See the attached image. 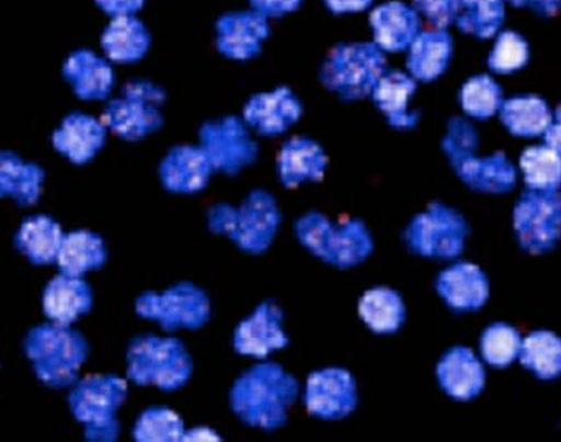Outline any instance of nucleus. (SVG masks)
<instances>
[{
	"label": "nucleus",
	"mask_w": 561,
	"mask_h": 442,
	"mask_svg": "<svg viewBox=\"0 0 561 442\" xmlns=\"http://www.w3.org/2000/svg\"><path fill=\"white\" fill-rule=\"evenodd\" d=\"M93 308V290L83 277L59 274L47 283L43 295L44 315L53 324L68 325L80 320Z\"/></svg>",
	"instance_id": "obj_22"
},
{
	"label": "nucleus",
	"mask_w": 561,
	"mask_h": 442,
	"mask_svg": "<svg viewBox=\"0 0 561 442\" xmlns=\"http://www.w3.org/2000/svg\"><path fill=\"white\" fill-rule=\"evenodd\" d=\"M519 360L541 381L561 375V338L547 330L529 333L523 340Z\"/></svg>",
	"instance_id": "obj_34"
},
{
	"label": "nucleus",
	"mask_w": 561,
	"mask_h": 442,
	"mask_svg": "<svg viewBox=\"0 0 561 442\" xmlns=\"http://www.w3.org/2000/svg\"><path fill=\"white\" fill-rule=\"evenodd\" d=\"M501 122L516 137H538L553 122L550 106L537 94L510 98L501 105Z\"/></svg>",
	"instance_id": "obj_33"
},
{
	"label": "nucleus",
	"mask_w": 561,
	"mask_h": 442,
	"mask_svg": "<svg viewBox=\"0 0 561 442\" xmlns=\"http://www.w3.org/2000/svg\"><path fill=\"white\" fill-rule=\"evenodd\" d=\"M358 317L375 335H393L405 324V303L396 290L375 286L362 295Z\"/></svg>",
	"instance_id": "obj_32"
},
{
	"label": "nucleus",
	"mask_w": 561,
	"mask_h": 442,
	"mask_svg": "<svg viewBox=\"0 0 561 442\" xmlns=\"http://www.w3.org/2000/svg\"><path fill=\"white\" fill-rule=\"evenodd\" d=\"M417 91V83L411 75L389 71L381 76L371 91L375 106L386 116L387 123L396 129H412L421 120V112H411L409 103Z\"/></svg>",
	"instance_id": "obj_24"
},
{
	"label": "nucleus",
	"mask_w": 561,
	"mask_h": 442,
	"mask_svg": "<svg viewBox=\"0 0 561 442\" xmlns=\"http://www.w3.org/2000/svg\"><path fill=\"white\" fill-rule=\"evenodd\" d=\"M436 290L456 314L478 311L490 298L486 273L468 261H457L437 276Z\"/></svg>",
	"instance_id": "obj_19"
},
{
	"label": "nucleus",
	"mask_w": 561,
	"mask_h": 442,
	"mask_svg": "<svg viewBox=\"0 0 561 442\" xmlns=\"http://www.w3.org/2000/svg\"><path fill=\"white\" fill-rule=\"evenodd\" d=\"M61 226L49 216L27 217L15 234L14 245L36 267L55 263L61 248Z\"/></svg>",
	"instance_id": "obj_30"
},
{
	"label": "nucleus",
	"mask_w": 561,
	"mask_h": 442,
	"mask_svg": "<svg viewBox=\"0 0 561 442\" xmlns=\"http://www.w3.org/2000/svg\"><path fill=\"white\" fill-rule=\"evenodd\" d=\"M96 4L112 18H119L137 14L144 8L145 0H96Z\"/></svg>",
	"instance_id": "obj_44"
},
{
	"label": "nucleus",
	"mask_w": 561,
	"mask_h": 442,
	"mask_svg": "<svg viewBox=\"0 0 561 442\" xmlns=\"http://www.w3.org/2000/svg\"><path fill=\"white\" fill-rule=\"evenodd\" d=\"M522 345L518 330L506 324H493L481 337L482 359L493 367H507L518 359Z\"/></svg>",
	"instance_id": "obj_39"
},
{
	"label": "nucleus",
	"mask_w": 561,
	"mask_h": 442,
	"mask_svg": "<svg viewBox=\"0 0 561 442\" xmlns=\"http://www.w3.org/2000/svg\"><path fill=\"white\" fill-rule=\"evenodd\" d=\"M279 205L273 194L263 189L249 192L239 205H210L207 211V227L216 236L234 242L242 252L260 256L270 251L279 233Z\"/></svg>",
	"instance_id": "obj_2"
},
{
	"label": "nucleus",
	"mask_w": 561,
	"mask_h": 442,
	"mask_svg": "<svg viewBox=\"0 0 561 442\" xmlns=\"http://www.w3.org/2000/svg\"><path fill=\"white\" fill-rule=\"evenodd\" d=\"M24 352L43 384L65 388L78 382L90 347L80 331L50 321L27 333Z\"/></svg>",
	"instance_id": "obj_5"
},
{
	"label": "nucleus",
	"mask_w": 561,
	"mask_h": 442,
	"mask_svg": "<svg viewBox=\"0 0 561 442\" xmlns=\"http://www.w3.org/2000/svg\"><path fill=\"white\" fill-rule=\"evenodd\" d=\"M459 100L469 116L488 120L503 105V90L491 76H472L462 84Z\"/></svg>",
	"instance_id": "obj_38"
},
{
	"label": "nucleus",
	"mask_w": 561,
	"mask_h": 442,
	"mask_svg": "<svg viewBox=\"0 0 561 442\" xmlns=\"http://www.w3.org/2000/svg\"><path fill=\"white\" fill-rule=\"evenodd\" d=\"M108 128L101 120L84 113H71L53 134V145L69 162L84 166L106 145Z\"/></svg>",
	"instance_id": "obj_20"
},
{
	"label": "nucleus",
	"mask_w": 561,
	"mask_h": 442,
	"mask_svg": "<svg viewBox=\"0 0 561 442\" xmlns=\"http://www.w3.org/2000/svg\"><path fill=\"white\" fill-rule=\"evenodd\" d=\"M306 412L320 421H342L358 406V384L352 372L324 367L311 372L301 394Z\"/></svg>",
	"instance_id": "obj_13"
},
{
	"label": "nucleus",
	"mask_w": 561,
	"mask_h": 442,
	"mask_svg": "<svg viewBox=\"0 0 561 442\" xmlns=\"http://www.w3.org/2000/svg\"><path fill=\"white\" fill-rule=\"evenodd\" d=\"M62 75L71 84L76 97L84 101L106 100L115 87L112 65L94 55L93 50L81 49L72 53L66 59Z\"/></svg>",
	"instance_id": "obj_25"
},
{
	"label": "nucleus",
	"mask_w": 561,
	"mask_h": 442,
	"mask_svg": "<svg viewBox=\"0 0 561 442\" xmlns=\"http://www.w3.org/2000/svg\"><path fill=\"white\" fill-rule=\"evenodd\" d=\"M251 8L264 18H280L301 5V0H249Z\"/></svg>",
	"instance_id": "obj_43"
},
{
	"label": "nucleus",
	"mask_w": 561,
	"mask_h": 442,
	"mask_svg": "<svg viewBox=\"0 0 561 442\" xmlns=\"http://www.w3.org/2000/svg\"><path fill=\"white\" fill-rule=\"evenodd\" d=\"M437 381L447 396L466 403L481 394L486 372L471 349L453 347L437 363Z\"/></svg>",
	"instance_id": "obj_21"
},
{
	"label": "nucleus",
	"mask_w": 561,
	"mask_h": 442,
	"mask_svg": "<svg viewBox=\"0 0 561 442\" xmlns=\"http://www.w3.org/2000/svg\"><path fill=\"white\" fill-rule=\"evenodd\" d=\"M459 30L476 37L494 36L504 22L503 0H461L456 19Z\"/></svg>",
	"instance_id": "obj_37"
},
{
	"label": "nucleus",
	"mask_w": 561,
	"mask_h": 442,
	"mask_svg": "<svg viewBox=\"0 0 561 442\" xmlns=\"http://www.w3.org/2000/svg\"><path fill=\"white\" fill-rule=\"evenodd\" d=\"M469 226L461 213L443 202H432L403 230L402 238L412 254L431 259H456L465 251Z\"/></svg>",
	"instance_id": "obj_10"
},
{
	"label": "nucleus",
	"mask_w": 561,
	"mask_h": 442,
	"mask_svg": "<svg viewBox=\"0 0 561 442\" xmlns=\"http://www.w3.org/2000/svg\"><path fill=\"white\" fill-rule=\"evenodd\" d=\"M417 14L424 15L434 27L446 30L447 25L456 22L461 0H412Z\"/></svg>",
	"instance_id": "obj_42"
},
{
	"label": "nucleus",
	"mask_w": 561,
	"mask_h": 442,
	"mask_svg": "<svg viewBox=\"0 0 561 442\" xmlns=\"http://www.w3.org/2000/svg\"><path fill=\"white\" fill-rule=\"evenodd\" d=\"M135 311L144 320L159 325L167 333L195 331L209 324L213 303L206 290L191 281H182L165 292L141 293L135 302Z\"/></svg>",
	"instance_id": "obj_8"
},
{
	"label": "nucleus",
	"mask_w": 561,
	"mask_h": 442,
	"mask_svg": "<svg viewBox=\"0 0 561 442\" xmlns=\"http://www.w3.org/2000/svg\"><path fill=\"white\" fill-rule=\"evenodd\" d=\"M267 37L270 24L257 12H229L216 24L217 49L234 61H249L260 56Z\"/></svg>",
	"instance_id": "obj_17"
},
{
	"label": "nucleus",
	"mask_w": 561,
	"mask_h": 442,
	"mask_svg": "<svg viewBox=\"0 0 561 442\" xmlns=\"http://www.w3.org/2000/svg\"><path fill=\"white\" fill-rule=\"evenodd\" d=\"M214 173L201 145H175L159 166L160 184L170 194L194 195L206 191Z\"/></svg>",
	"instance_id": "obj_15"
},
{
	"label": "nucleus",
	"mask_w": 561,
	"mask_h": 442,
	"mask_svg": "<svg viewBox=\"0 0 561 442\" xmlns=\"http://www.w3.org/2000/svg\"><path fill=\"white\" fill-rule=\"evenodd\" d=\"M150 33L135 15H119L106 25L101 36V47L110 61L131 65L140 61L150 49Z\"/></svg>",
	"instance_id": "obj_28"
},
{
	"label": "nucleus",
	"mask_w": 561,
	"mask_h": 442,
	"mask_svg": "<svg viewBox=\"0 0 561 442\" xmlns=\"http://www.w3.org/2000/svg\"><path fill=\"white\" fill-rule=\"evenodd\" d=\"M128 396V384L118 375H90L76 382L69 407L76 421L84 424V438L94 442H115L119 435L116 412Z\"/></svg>",
	"instance_id": "obj_7"
},
{
	"label": "nucleus",
	"mask_w": 561,
	"mask_h": 442,
	"mask_svg": "<svg viewBox=\"0 0 561 442\" xmlns=\"http://www.w3.org/2000/svg\"><path fill=\"white\" fill-rule=\"evenodd\" d=\"M301 396L295 375L276 362L260 360L242 372L229 393V406L248 428L277 431L288 422L289 409Z\"/></svg>",
	"instance_id": "obj_1"
},
{
	"label": "nucleus",
	"mask_w": 561,
	"mask_h": 442,
	"mask_svg": "<svg viewBox=\"0 0 561 442\" xmlns=\"http://www.w3.org/2000/svg\"><path fill=\"white\" fill-rule=\"evenodd\" d=\"M528 5L541 18H553L561 11V0H529Z\"/></svg>",
	"instance_id": "obj_48"
},
{
	"label": "nucleus",
	"mask_w": 561,
	"mask_h": 442,
	"mask_svg": "<svg viewBox=\"0 0 561 442\" xmlns=\"http://www.w3.org/2000/svg\"><path fill=\"white\" fill-rule=\"evenodd\" d=\"M515 230L525 251H551L561 236V195L557 191L523 192L515 207Z\"/></svg>",
	"instance_id": "obj_12"
},
{
	"label": "nucleus",
	"mask_w": 561,
	"mask_h": 442,
	"mask_svg": "<svg viewBox=\"0 0 561 442\" xmlns=\"http://www.w3.org/2000/svg\"><path fill=\"white\" fill-rule=\"evenodd\" d=\"M44 170L24 162L11 151H0V199L11 197L21 205H36L43 195Z\"/></svg>",
	"instance_id": "obj_31"
},
{
	"label": "nucleus",
	"mask_w": 561,
	"mask_h": 442,
	"mask_svg": "<svg viewBox=\"0 0 561 442\" xmlns=\"http://www.w3.org/2000/svg\"><path fill=\"white\" fill-rule=\"evenodd\" d=\"M519 166L531 191L553 192L560 189L561 155L548 145L526 148Z\"/></svg>",
	"instance_id": "obj_35"
},
{
	"label": "nucleus",
	"mask_w": 561,
	"mask_h": 442,
	"mask_svg": "<svg viewBox=\"0 0 561 442\" xmlns=\"http://www.w3.org/2000/svg\"><path fill=\"white\" fill-rule=\"evenodd\" d=\"M214 442L222 441V435L216 431V429L209 428V426H195V428L185 429L184 438L182 442Z\"/></svg>",
	"instance_id": "obj_46"
},
{
	"label": "nucleus",
	"mask_w": 561,
	"mask_h": 442,
	"mask_svg": "<svg viewBox=\"0 0 561 442\" xmlns=\"http://www.w3.org/2000/svg\"><path fill=\"white\" fill-rule=\"evenodd\" d=\"M545 141L548 147L553 148L554 151L561 155V105L554 112V123L551 122L545 132Z\"/></svg>",
	"instance_id": "obj_47"
},
{
	"label": "nucleus",
	"mask_w": 561,
	"mask_h": 442,
	"mask_svg": "<svg viewBox=\"0 0 561 442\" xmlns=\"http://www.w3.org/2000/svg\"><path fill=\"white\" fill-rule=\"evenodd\" d=\"M454 43L446 30L422 31L409 46L407 69L417 81H434L446 71L453 59Z\"/></svg>",
	"instance_id": "obj_27"
},
{
	"label": "nucleus",
	"mask_w": 561,
	"mask_h": 442,
	"mask_svg": "<svg viewBox=\"0 0 561 442\" xmlns=\"http://www.w3.org/2000/svg\"><path fill=\"white\" fill-rule=\"evenodd\" d=\"M295 236L306 251L336 270L360 267L374 254L370 229L353 217L333 223L320 211H310L296 220Z\"/></svg>",
	"instance_id": "obj_3"
},
{
	"label": "nucleus",
	"mask_w": 561,
	"mask_h": 442,
	"mask_svg": "<svg viewBox=\"0 0 561 442\" xmlns=\"http://www.w3.org/2000/svg\"><path fill=\"white\" fill-rule=\"evenodd\" d=\"M184 419L165 406L148 407L135 422L134 435L137 442H181L184 438Z\"/></svg>",
	"instance_id": "obj_36"
},
{
	"label": "nucleus",
	"mask_w": 561,
	"mask_h": 442,
	"mask_svg": "<svg viewBox=\"0 0 561 442\" xmlns=\"http://www.w3.org/2000/svg\"><path fill=\"white\" fill-rule=\"evenodd\" d=\"M528 43L519 34L513 31H504L497 36L496 44L491 50L488 65L493 71L506 75V72L518 71L528 63Z\"/></svg>",
	"instance_id": "obj_40"
},
{
	"label": "nucleus",
	"mask_w": 561,
	"mask_h": 442,
	"mask_svg": "<svg viewBox=\"0 0 561 442\" xmlns=\"http://www.w3.org/2000/svg\"><path fill=\"white\" fill-rule=\"evenodd\" d=\"M453 169L472 191L503 194L512 191L516 184L515 166L506 159L504 151H496L482 159H478L476 154L469 155L454 163Z\"/></svg>",
	"instance_id": "obj_26"
},
{
	"label": "nucleus",
	"mask_w": 561,
	"mask_h": 442,
	"mask_svg": "<svg viewBox=\"0 0 561 442\" xmlns=\"http://www.w3.org/2000/svg\"><path fill=\"white\" fill-rule=\"evenodd\" d=\"M478 141V132L474 126L461 116H454L447 123L446 137L443 138L440 147L447 155L450 166H454L469 155H474Z\"/></svg>",
	"instance_id": "obj_41"
},
{
	"label": "nucleus",
	"mask_w": 561,
	"mask_h": 442,
	"mask_svg": "<svg viewBox=\"0 0 561 442\" xmlns=\"http://www.w3.org/2000/svg\"><path fill=\"white\" fill-rule=\"evenodd\" d=\"M510 4L515 5V8H522V5H528L529 0H507Z\"/></svg>",
	"instance_id": "obj_49"
},
{
	"label": "nucleus",
	"mask_w": 561,
	"mask_h": 442,
	"mask_svg": "<svg viewBox=\"0 0 561 442\" xmlns=\"http://www.w3.org/2000/svg\"><path fill=\"white\" fill-rule=\"evenodd\" d=\"M194 374L191 352L182 340L159 335H140L126 350V377L138 387L175 393Z\"/></svg>",
	"instance_id": "obj_4"
},
{
	"label": "nucleus",
	"mask_w": 561,
	"mask_h": 442,
	"mask_svg": "<svg viewBox=\"0 0 561 442\" xmlns=\"http://www.w3.org/2000/svg\"><path fill=\"white\" fill-rule=\"evenodd\" d=\"M167 94L162 88L147 80H134L123 87L122 94L110 101L101 122L116 137L140 141L163 126L162 106Z\"/></svg>",
	"instance_id": "obj_9"
},
{
	"label": "nucleus",
	"mask_w": 561,
	"mask_h": 442,
	"mask_svg": "<svg viewBox=\"0 0 561 442\" xmlns=\"http://www.w3.org/2000/svg\"><path fill=\"white\" fill-rule=\"evenodd\" d=\"M327 169V151L313 138H289L277 154V179L288 191H295L305 184L321 182Z\"/></svg>",
	"instance_id": "obj_18"
},
{
	"label": "nucleus",
	"mask_w": 561,
	"mask_h": 442,
	"mask_svg": "<svg viewBox=\"0 0 561 442\" xmlns=\"http://www.w3.org/2000/svg\"><path fill=\"white\" fill-rule=\"evenodd\" d=\"M370 25L375 44L387 53L409 49L421 33L417 11L399 0L378 5L370 14Z\"/></svg>",
	"instance_id": "obj_23"
},
{
	"label": "nucleus",
	"mask_w": 561,
	"mask_h": 442,
	"mask_svg": "<svg viewBox=\"0 0 561 442\" xmlns=\"http://www.w3.org/2000/svg\"><path fill=\"white\" fill-rule=\"evenodd\" d=\"M302 115L301 101L289 88L279 87L270 93H257L245 103L242 120L261 137L286 134Z\"/></svg>",
	"instance_id": "obj_16"
},
{
	"label": "nucleus",
	"mask_w": 561,
	"mask_h": 442,
	"mask_svg": "<svg viewBox=\"0 0 561 442\" xmlns=\"http://www.w3.org/2000/svg\"><path fill=\"white\" fill-rule=\"evenodd\" d=\"M374 0H324V4L335 14H346V12H360L370 8Z\"/></svg>",
	"instance_id": "obj_45"
},
{
	"label": "nucleus",
	"mask_w": 561,
	"mask_h": 442,
	"mask_svg": "<svg viewBox=\"0 0 561 442\" xmlns=\"http://www.w3.org/2000/svg\"><path fill=\"white\" fill-rule=\"evenodd\" d=\"M386 71L387 59L377 44H340L324 59L320 80L342 100L358 101L370 97Z\"/></svg>",
	"instance_id": "obj_6"
},
{
	"label": "nucleus",
	"mask_w": 561,
	"mask_h": 442,
	"mask_svg": "<svg viewBox=\"0 0 561 442\" xmlns=\"http://www.w3.org/2000/svg\"><path fill=\"white\" fill-rule=\"evenodd\" d=\"M285 311L274 299H264L249 317L239 321L232 335L236 353L251 359L266 360L274 352L289 345L285 331Z\"/></svg>",
	"instance_id": "obj_14"
},
{
	"label": "nucleus",
	"mask_w": 561,
	"mask_h": 442,
	"mask_svg": "<svg viewBox=\"0 0 561 442\" xmlns=\"http://www.w3.org/2000/svg\"><path fill=\"white\" fill-rule=\"evenodd\" d=\"M198 145L214 172L227 177H238L260 159V145L251 137V128L234 115L204 123L198 128Z\"/></svg>",
	"instance_id": "obj_11"
},
{
	"label": "nucleus",
	"mask_w": 561,
	"mask_h": 442,
	"mask_svg": "<svg viewBox=\"0 0 561 442\" xmlns=\"http://www.w3.org/2000/svg\"><path fill=\"white\" fill-rule=\"evenodd\" d=\"M108 259L105 241L96 233L80 229L66 234L59 248L58 263L62 274L83 277L90 271L105 267Z\"/></svg>",
	"instance_id": "obj_29"
}]
</instances>
